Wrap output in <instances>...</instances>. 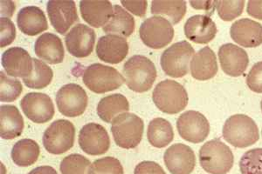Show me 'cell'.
Returning a JSON list of instances; mask_svg holds the SVG:
<instances>
[{
  "instance_id": "34",
  "label": "cell",
  "mask_w": 262,
  "mask_h": 174,
  "mask_svg": "<svg viewBox=\"0 0 262 174\" xmlns=\"http://www.w3.org/2000/svg\"><path fill=\"white\" fill-rule=\"evenodd\" d=\"M242 174H262V148L247 151L239 160Z\"/></svg>"
},
{
  "instance_id": "11",
  "label": "cell",
  "mask_w": 262,
  "mask_h": 174,
  "mask_svg": "<svg viewBox=\"0 0 262 174\" xmlns=\"http://www.w3.org/2000/svg\"><path fill=\"white\" fill-rule=\"evenodd\" d=\"M177 128L181 138L191 143L204 141L210 133V124L202 113L196 111H187L177 120Z\"/></svg>"
},
{
  "instance_id": "36",
  "label": "cell",
  "mask_w": 262,
  "mask_h": 174,
  "mask_svg": "<svg viewBox=\"0 0 262 174\" xmlns=\"http://www.w3.org/2000/svg\"><path fill=\"white\" fill-rule=\"evenodd\" d=\"M123 167L114 157H105L96 160L89 168L88 174H123Z\"/></svg>"
},
{
  "instance_id": "42",
  "label": "cell",
  "mask_w": 262,
  "mask_h": 174,
  "mask_svg": "<svg viewBox=\"0 0 262 174\" xmlns=\"http://www.w3.org/2000/svg\"><path fill=\"white\" fill-rule=\"evenodd\" d=\"M247 11L251 17L262 20V1L251 0L247 4Z\"/></svg>"
},
{
  "instance_id": "43",
  "label": "cell",
  "mask_w": 262,
  "mask_h": 174,
  "mask_svg": "<svg viewBox=\"0 0 262 174\" xmlns=\"http://www.w3.org/2000/svg\"><path fill=\"white\" fill-rule=\"evenodd\" d=\"M191 6L196 10L210 11V13L214 12L216 2L215 1H191Z\"/></svg>"
},
{
  "instance_id": "5",
  "label": "cell",
  "mask_w": 262,
  "mask_h": 174,
  "mask_svg": "<svg viewBox=\"0 0 262 174\" xmlns=\"http://www.w3.org/2000/svg\"><path fill=\"white\" fill-rule=\"evenodd\" d=\"M144 124L140 117L125 112L117 116L111 126V133L116 145L123 149H133L140 144Z\"/></svg>"
},
{
  "instance_id": "45",
  "label": "cell",
  "mask_w": 262,
  "mask_h": 174,
  "mask_svg": "<svg viewBox=\"0 0 262 174\" xmlns=\"http://www.w3.org/2000/svg\"><path fill=\"white\" fill-rule=\"evenodd\" d=\"M27 174H58L56 170L49 165H41L36 167Z\"/></svg>"
},
{
  "instance_id": "23",
  "label": "cell",
  "mask_w": 262,
  "mask_h": 174,
  "mask_svg": "<svg viewBox=\"0 0 262 174\" xmlns=\"http://www.w3.org/2000/svg\"><path fill=\"white\" fill-rule=\"evenodd\" d=\"M18 29L28 36H36L48 29L46 14L37 6H26L17 16Z\"/></svg>"
},
{
  "instance_id": "2",
  "label": "cell",
  "mask_w": 262,
  "mask_h": 174,
  "mask_svg": "<svg viewBox=\"0 0 262 174\" xmlns=\"http://www.w3.org/2000/svg\"><path fill=\"white\" fill-rule=\"evenodd\" d=\"M152 100L156 107L167 114H177L187 107L188 93L181 84L165 80L156 86Z\"/></svg>"
},
{
  "instance_id": "18",
  "label": "cell",
  "mask_w": 262,
  "mask_h": 174,
  "mask_svg": "<svg viewBox=\"0 0 262 174\" xmlns=\"http://www.w3.org/2000/svg\"><path fill=\"white\" fill-rule=\"evenodd\" d=\"M128 44L122 36L107 34L99 39L96 54L101 61L112 65L122 62L128 55Z\"/></svg>"
},
{
  "instance_id": "10",
  "label": "cell",
  "mask_w": 262,
  "mask_h": 174,
  "mask_svg": "<svg viewBox=\"0 0 262 174\" xmlns=\"http://www.w3.org/2000/svg\"><path fill=\"white\" fill-rule=\"evenodd\" d=\"M89 103L85 90L77 84H67L56 93V104L60 113L75 118L83 114Z\"/></svg>"
},
{
  "instance_id": "29",
  "label": "cell",
  "mask_w": 262,
  "mask_h": 174,
  "mask_svg": "<svg viewBox=\"0 0 262 174\" xmlns=\"http://www.w3.org/2000/svg\"><path fill=\"white\" fill-rule=\"evenodd\" d=\"M147 138L149 144L157 148H164L170 145L174 139L172 126L163 118H157L149 122Z\"/></svg>"
},
{
  "instance_id": "26",
  "label": "cell",
  "mask_w": 262,
  "mask_h": 174,
  "mask_svg": "<svg viewBox=\"0 0 262 174\" xmlns=\"http://www.w3.org/2000/svg\"><path fill=\"white\" fill-rule=\"evenodd\" d=\"M24 119L15 106L4 105L0 107V136L3 139L18 138L24 130Z\"/></svg>"
},
{
  "instance_id": "4",
  "label": "cell",
  "mask_w": 262,
  "mask_h": 174,
  "mask_svg": "<svg viewBox=\"0 0 262 174\" xmlns=\"http://www.w3.org/2000/svg\"><path fill=\"white\" fill-rule=\"evenodd\" d=\"M200 162L208 173L227 174L232 169L234 157L229 146L220 139H213L200 149Z\"/></svg>"
},
{
  "instance_id": "38",
  "label": "cell",
  "mask_w": 262,
  "mask_h": 174,
  "mask_svg": "<svg viewBox=\"0 0 262 174\" xmlns=\"http://www.w3.org/2000/svg\"><path fill=\"white\" fill-rule=\"evenodd\" d=\"M16 38V28L11 19L1 18L0 19V46L6 47L12 44Z\"/></svg>"
},
{
  "instance_id": "13",
  "label": "cell",
  "mask_w": 262,
  "mask_h": 174,
  "mask_svg": "<svg viewBox=\"0 0 262 174\" xmlns=\"http://www.w3.org/2000/svg\"><path fill=\"white\" fill-rule=\"evenodd\" d=\"M78 141L81 150L92 156L106 154L111 146L107 130L96 123L85 125L80 131Z\"/></svg>"
},
{
  "instance_id": "27",
  "label": "cell",
  "mask_w": 262,
  "mask_h": 174,
  "mask_svg": "<svg viewBox=\"0 0 262 174\" xmlns=\"http://www.w3.org/2000/svg\"><path fill=\"white\" fill-rule=\"evenodd\" d=\"M129 104L125 96L120 93L102 97L97 106V114L101 120L112 123L117 116L128 112Z\"/></svg>"
},
{
  "instance_id": "41",
  "label": "cell",
  "mask_w": 262,
  "mask_h": 174,
  "mask_svg": "<svg viewBox=\"0 0 262 174\" xmlns=\"http://www.w3.org/2000/svg\"><path fill=\"white\" fill-rule=\"evenodd\" d=\"M123 7L137 17L143 18L146 15L148 2L147 1H122Z\"/></svg>"
},
{
  "instance_id": "46",
  "label": "cell",
  "mask_w": 262,
  "mask_h": 174,
  "mask_svg": "<svg viewBox=\"0 0 262 174\" xmlns=\"http://www.w3.org/2000/svg\"><path fill=\"white\" fill-rule=\"evenodd\" d=\"M260 107H261V111H262V101H261V103H260Z\"/></svg>"
},
{
  "instance_id": "9",
  "label": "cell",
  "mask_w": 262,
  "mask_h": 174,
  "mask_svg": "<svg viewBox=\"0 0 262 174\" xmlns=\"http://www.w3.org/2000/svg\"><path fill=\"white\" fill-rule=\"evenodd\" d=\"M139 34L143 44L157 50L165 47L172 41L174 28L165 18L153 16L142 23Z\"/></svg>"
},
{
  "instance_id": "20",
  "label": "cell",
  "mask_w": 262,
  "mask_h": 174,
  "mask_svg": "<svg viewBox=\"0 0 262 174\" xmlns=\"http://www.w3.org/2000/svg\"><path fill=\"white\" fill-rule=\"evenodd\" d=\"M232 40L243 47H257L262 44V26L249 18H242L232 24Z\"/></svg>"
},
{
  "instance_id": "33",
  "label": "cell",
  "mask_w": 262,
  "mask_h": 174,
  "mask_svg": "<svg viewBox=\"0 0 262 174\" xmlns=\"http://www.w3.org/2000/svg\"><path fill=\"white\" fill-rule=\"evenodd\" d=\"M23 86L20 81L7 77L3 71L0 72V101L13 102L20 96Z\"/></svg>"
},
{
  "instance_id": "12",
  "label": "cell",
  "mask_w": 262,
  "mask_h": 174,
  "mask_svg": "<svg viewBox=\"0 0 262 174\" xmlns=\"http://www.w3.org/2000/svg\"><path fill=\"white\" fill-rule=\"evenodd\" d=\"M20 107L25 115L37 124H44L50 121L55 113L52 98L42 92L27 93L21 100Z\"/></svg>"
},
{
  "instance_id": "25",
  "label": "cell",
  "mask_w": 262,
  "mask_h": 174,
  "mask_svg": "<svg viewBox=\"0 0 262 174\" xmlns=\"http://www.w3.org/2000/svg\"><path fill=\"white\" fill-rule=\"evenodd\" d=\"M217 58L214 52L209 47L200 49L191 59V76L198 80H208L217 72Z\"/></svg>"
},
{
  "instance_id": "40",
  "label": "cell",
  "mask_w": 262,
  "mask_h": 174,
  "mask_svg": "<svg viewBox=\"0 0 262 174\" xmlns=\"http://www.w3.org/2000/svg\"><path fill=\"white\" fill-rule=\"evenodd\" d=\"M134 174H166L161 165L154 161H143L138 164Z\"/></svg>"
},
{
  "instance_id": "16",
  "label": "cell",
  "mask_w": 262,
  "mask_h": 174,
  "mask_svg": "<svg viewBox=\"0 0 262 174\" xmlns=\"http://www.w3.org/2000/svg\"><path fill=\"white\" fill-rule=\"evenodd\" d=\"M47 10L51 24L57 33L62 35L79 20L74 1H48Z\"/></svg>"
},
{
  "instance_id": "24",
  "label": "cell",
  "mask_w": 262,
  "mask_h": 174,
  "mask_svg": "<svg viewBox=\"0 0 262 174\" xmlns=\"http://www.w3.org/2000/svg\"><path fill=\"white\" fill-rule=\"evenodd\" d=\"M80 10L84 20L95 28L104 27L114 13V6L108 1H81Z\"/></svg>"
},
{
  "instance_id": "3",
  "label": "cell",
  "mask_w": 262,
  "mask_h": 174,
  "mask_svg": "<svg viewBox=\"0 0 262 174\" xmlns=\"http://www.w3.org/2000/svg\"><path fill=\"white\" fill-rule=\"evenodd\" d=\"M223 137L234 147L246 148L258 141L259 129L253 118L244 114H235L225 122Z\"/></svg>"
},
{
  "instance_id": "31",
  "label": "cell",
  "mask_w": 262,
  "mask_h": 174,
  "mask_svg": "<svg viewBox=\"0 0 262 174\" xmlns=\"http://www.w3.org/2000/svg\"><path fill=\"white\" fill-rule=\"evenodd\" d=\"M185 1H152V14L162 17L171 23L179 24L186 13Z\"/></svg>"
},
{
  "instance_id": "32",
  "label": "cell",
  "mask_w": 262,
  "mask_h": 174,
  "mask_svg": "<svg viewBox=\"0 0 262 174\" xmlns=\"http://www.w3.org/2000/svg\"><path fill=\"white\" fill-rule=\"evenodd\" d=\"M54 77L53 70L46 63L33 59V72L29 77L23 79L25 85L32 89H43L50 85Z\"/></svg>"
},
{
  "instance_id": "44",
  "label": "cell",
  "mask_w": 262,
  "mask_h": 174,
  "mask_svg": "<svg viewBox=\"0 0 262 174\" xmlns=\"http://www.w3.org/2000/svg\"><path fill=\"white\" fill-rule=\"evenodd\" d=\"M15 11V4L12 1H1V18H12Z\"/></svg>"
},
{
  "instance_id": "30",
  "label": "cell",
  "mask_w": 262,
  "mask_h": 174,
  "mask_svg": "<svg viewBox=\"0 0 262 174\" xmlns=\"http://www.w3.org/2000/svg\"><path fill=\"white\" fill-rule=\"evenodd\" d=\"M40 154V148L33 139H21L13 145L12 160L15 165L27 167L35 164Z\"/></svg>"
},
{
  "instance_id": "22",
  "label": "cell",
  "mask_w": 262,
  "mask_h": 174,
  "mask_svg": "<svg viewBox=\"0 0 262 174\" xmlns=\"http://www.w3.org/2000/svg\"><path fill=\"white\" fill-rule=\"evenodd\" d=\"M34 51L39 59L51 65L62 62L65 50L61 39L54 33H46L36 39Z\"/></svg>"
},
{
  "instance_id": "17",
  "label": "cell",
  "mask_w": 262,
  "mask_h": 174,
  "mask_svg": "<svg viewBox=\"0 0 262 174\" xmlns=\"http://www.w3.org/2000/svg\"><path fill=\"white\" fill-rule=\"evenodd\" d=\"M219 59L224 72L232 77H238L244 73L249 64L247 52L231 43L220 48Z\"/></svg>"
},
{
  "instance_id": "14",
  "label": "cell",
  "mask_w": 262,
  "mask_h": 174,
  "mask_svg": "<svg viewBox=\"0 0 262 174\" xmlns=\"http://www.w3.org/2000/svg\"><path fill=\"white\" fill-rule=\"evenodd\" d=\"M96 34L86 24H78L72 28L65 37V43L69 54L75 58H86L92 54Z\"/></svg>"
},
{
  "instance_id": "8",
  "label": "cell",
  "mask_w": 262,
  "mask_h": 174,
  "mask_svg": "<svg viewBox=\"0 0 262 174\" xmlns=\"http://www.w3.org/2000/svg\"><path fill=\"white\" fill-rule=\"evenodd\" d=\"M75 128L72 122L66 119L54 121L43 134V145L54 155L65 154L75 144Z\"/></svg>"
},
{
  "instance_id": "19",
  "label": "cell",
  "mask_w": 262,
  "mask_h": 174,
  "mask_svg": "<svg viewBox=\"0 0 262 174\" xmlns=\"http://www.w3.org/2000/svg\"><path fill=\"white\" fill-rule=\"evenodd\" d=\"M2 65L11 77H29L33 70V59L27 51L21 47H12L2 54Z\"/></svg>"
},
{
  "instance_id": "39",
  "label": "cell",
  "mask_w": 262,
  "mask_h": 174,
  "mask_svg": "<svg viewBox=\"0 0 262 174\" xmlns=\"http://www.w3.org/2000/svg\"><path fill=\"white\" fill-rule=\"evenodd\" d=\"M247 86L251 91L262 93V61L253 65L247 77Z\"/></svg>"
},
{
  "instance_id": "35",
  "label": "cell",
  "mask_w": 262,
  "mask_h": 174,
  "mask_svg": "<svg viewBox=\"0 0 262 174\" xmlns=\"http://www.w3.org/2000/svg\"><path fill=\"white\" fill-rule=\"evenodd\" d=\"M90 166V160L81 154H70L60 163L61 174H86Z\"/></svg>"
},
{
  "instance_id": "21",
  "label": "cell",
  "mask_w": 262,
  "mask_h": 174,
  "mask_svg": "<svg viewBox=\"0 0 262 174\" xmlns=\"http://www.w3.org/2000/svg\"><path fill=\"white\" fill-rule=\"evenodd\" d=\"M217 32L216 24L206 15L192 16L185 24L186 38L196 44H207L212 41Z\"/></svg>"
},
{
  "instance_id": "37",
  "label": "cell",
  "mask_w": 262,
  "mask_h": 174,
  "mask_svg": "<svg viewBox=\"0 0 262 174\" xmlns=\"http://www.w3.org/2000/svg\"><path fill=\"white\" fill-rule=\"evenodd\" d=\"M245 4V1H217L215 7L221 19L232 21L242 15Z\"/></svg>"
},
{
  "instance_id": "7",
  "label": "cell",
  "mask_w": 262,
  "mask_h": 174,
  "mask_svg": "<svg viewBox=\"0 0 262 174\" xmlns=\"http://www.w3.org/2000/svg\"><path fill=\"white\" fill-rule=\"evenodd\" d=\"M195 51L187 41H180L167 48L160 59L164 73L171 78H183L189 71V65Z\"/></svg>"
},
{
  "instance_id": "15",
  "label": "cell",
  "mask_w": 262,
  "mask_h": 174,
  "mask_svg": "<svg viewBox=\"0 0 262 174\" xmlns=\"http://www.w3.org/2000/svg\"><path fill=\"white\" fill-rule=\"evenodd\" d=\"M164 163L171 174H191L196 165V156L190 146L178 143L167 149Z\"/></svg>"
},
{
  "instance_id": "28",
  "label": "cell",
  "mask_w": 262,
  "mask_h": 174,
  "mask_svg": "<svg viewBox=\"0 0 262 174\" xmlns=\"http://www.w3.org/2000/svg\"><path fill=\"white\" fill-rule=\"evenodd\" d=\"M107 34L122 36L128 38L134 33L135 19L132 15L123 9L119 5L114 6V13L111 20L103 27Z\"/></svg>"
},
{
  "instance_id": "6",
  "label": "cell",
  "mask_w": 262,
  "mask_h": 174,
  "mask_svg": "<svg viewBox=\"0 0 262 174\" xmlns=\"http://www.w3.org/2000/svg\"><path fill=\"white\" fill-rule=\"evenodd\" d=\"M82 79L85 86L97 94L116 90L125 82L124 77L115 68L99 63L88 66Z\"/></svg>"
},
{
  "instance_id": "1",
  "label": "cell",
  "mask_w": 262,
  "mask_h": 174,
  "mask_svg": "<svg viewBox=\"0 0 262 174\" xmlns=\"http://www.w3.org/2000/svg\"><path fill=\"white\" fill-rule=\"evenodd\" d=\"M158 76L154 63L143 55H135L123 65V77L131 91L143 93L151 88Z\"/></svg>"
}]
</instances>
